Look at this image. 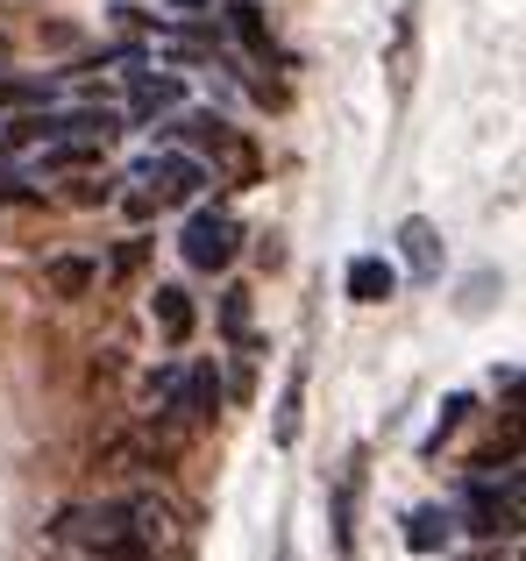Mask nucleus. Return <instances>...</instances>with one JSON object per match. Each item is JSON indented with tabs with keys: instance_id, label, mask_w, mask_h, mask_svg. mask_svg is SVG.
<instances>
[{
	"instance_id": "nucleus-1",
	"label": "nucleus",
	"mask_w": 526,
	"mask_h": 561,
	"mask_svg": "<svg viewBox=\"0 0 526 561\" xmlns=\"http://www.w3.org/2000/svg\"><path fill=\"white\" fill-rule=\"evenodd\" d=\"M50 540L85 561H150L128 526V497H100V505H65L50 519Z\"/></svg>"
},
{
	"instance_id": "nucleus-2",
	"label": "nucleus",
	"mask_w": 526,
	"mask_h": 561,
	"mask_svg": "<svg viewBox=\"0 0 526 561\" xmlns=\"http://www.w3.org/2000/svg\"><path fill=\"white\" fill-rule=\"evenodd\" d=\"M179 249H185V263H193V271H228V263H236V249H242V228L221 214V206H199V214L185 220Z\"/></svg>"
},
{
	"instance_id": "nucleus-3",
	"label": "nucleus",
	"mask_w": 526,
	"mask_h": 561,
	"mask_svg": "<svg viewBox=\"0 0 526 561\" xmlns=\"http://www.w3.org/2000/svg\"><path fill=\"white\" fill-rule=\"evenodd\" d=\"M470 512H477V534L484 540H499V534H519V469H505V483H491V477H477L470 483Z\"/></svg>"
},
{
	"instance_id": "nucleus-4",
	"label": "nucleus",
	"mask_w": 526,
	"mask_h": 561,
	"mask_svg": "<svg viewBox=\"0 0 526 561\" xmlns=\"http://www.w3.org/2000/svg\"><path fill=\"white\" fill-rule=\"evenodd\" d=\"M136 179H150V199H157V206H171V199H199L207 171H199V157H185V150H164V157H150V164H142Z\"/></svg>"
},
{
	"instance_id": "nucleus-5",
	"label": "nucleus",
	"mask_w": 526,
	"mask_h": 561,
	"mask_svg": "<svg viewBox=\"0 0 526 561\" xmlns=\"http://www.w3.org/2000/svg\"><path fill=\"white\" fill-rule=\"evenodd\" d=\"M128 526H136V540H142V554L150 561H164L171 548H179V512L164 505V497H128Z\"/></svg>"
},
{
	"instance_id": "nucleus-6",
	"label": "nucleus",
	"mask_w": 526,
	"mask_h": 561,
	"mask_svg": "<svg viewBox=\"0 0 526 561\" xmlns=\"http://www.w3.org/2000/svg\"><path fill=\"white\" fill-rule=\"evenodd\" d=\"M221 391H228V383H221V370H214V363H199L193 377H179V398H171L179 412H171V420H185V426H207L214 412H221Z\"/></svg>"
},
{
	"instance_id": "nucleus-7",
	"label": "nucleus",
	"mask_w": 526,
	"mask_h": 561,
	"mask_svg": "<svg viewBox=\"0 0 526 561\" xmlns=\"http://www.w3.org/2000/svg\"><path fill=\"white\" fill-rule=\"evenodd\" d=\"M93 285H100L93 256H50V263H43V291H50V299H85Z\"/></svg>"
},
{
	"instance_id": "nucleus-8",
	"label": "nucleus",
	"mask_w": 526,
	"mask_h": 561,
	"mask_svg": "<svg viewBox=\"0 0 526 561\" xmlns=\"http://www.w3.org/2000/svg\"><path fill=\"white\" fill-rule=\"evenodd\" d=\"M356 505H363V455H348L342 483H334V548H356Z\"/></svg>"
},
{
	"instance_id": "nucleus-9",
	"label": "nucleus",
	"mask_w": 526,
	"mask_h": 561,
	"mask_svg": "<svg viewBox=\"0 0 526 561\" xmlns=\"http://www.w3.org/2000/svg\"><path fill=\"white\" fill-rule=\"evenodd\" d=\"M391 291H399V271H391L385 256H356L348 263V299L356 306H385Z\"/></svg>"
},
{
	"instance_id": "nucleus-10",
	"label": "nucleus",
	"mask_w": 526,
	"mask_h": 561,
	"mask_svg": "<svg viewBox=\"0 0 526 561\" xmlns=\"http://www.w3.org/2000/svg\"><path fill=\"white\" fill-rule=\"evenodd\" d=\"M150 313H157V328H164L171 348L193 342V299H185L179 285H157V291H150Z\"/></svg>"
},
{
	"instance_id": "nucleus-11",
	"label": "nucleus",
	"mask_w": 526,
	"mask_h": 561,
	"mask_svg": "<svg viewBox=\"0 0 526 561\" xmlns=\"http://www.w3.org/2000/svg\"><path fill=\"white\" fill-rule=\"evenodd\" d=\"M399 249H405V263H413L420 277H442V234H434V220H405L399 228Z\"/></svg>"
},
{
	"instance_id": "nucleus-12",
	"label": "nucleus",
	"mask_w": 526,
	"mask_h": 561,
	"mask_svg": "<svg viewBox=\"0 0 526 561\" xmlns=\"http://www.w3.org/2000/svg\"><path fill=\"white\" fill-rule=\"evenodd\" d=\"M185 100V85L171 79V71H136V122H157V114H171Z\"/></svg>"
},
{
	"instance_id": "nucleus-13",
	"label": "nucleus",
	"mask_w": 526,
	"mask_h": 561,
	"mask_svg": "<svg viewBox=\"0 0 526 561\" xmlns=\"http://www.w3.org/2000/svg\"><path fill=\"white\" fill-rule=\"evenodd\" d=\"M448 540H456V519H448V512L420 505L413 519H405V548H413V554H442Z\"/></svg>"
},
{
	"instance_id": "nucleus-14",
	"label": "nucleus",
	"mask_w": 526,
	"mask_h": 561,
	"mask_svg": "<svg viewBox=\"0 0 526 561\" xmlns=\"http://www.w3.org/2000/svg\"><path fill=\"white\" fill-rule=\"evenodd\" d=\"M299 405H306V363H291L285 398H277V448H291V440H299Z\"/></svg>"
},
{
	"instance_id": "nucleus-15",
	"label": "nucleus",
	"mask_w": 526,
	"mask_h": 561,
	"mask_svg": "<svg viewBox=\"0 0 526 561\" xmlns=\"http://www.w3.org/2000/svg\"><path fill=\"white\" fill-rule=\"evenodd\" d=\"M43 100H50V79H8V71H0V107H8V114L43 107Z\"/></svg>"
},
{
	"instance_id": "nucleus-16",
	"label": "nucleus",
	"mask_w": 526,
	"mask_h": 561,
	"mask_svg": "<svg viewBox=\"0 0 526 561\" xmlns=\"http://www.w3.org/2000/svg\"><path fill=\"white\" fill-rule=\"evenodd\" d=\"M228 22H236V36L250 43V50H271V28H263V14L250 8V0H228Z\"/></svg>"
},
{
	"instance_id": "nucleus-17",
	"label": "nucleus",
	"mask_w": 526,
	"mask_h": 561,
	"mask_svg": "<svg viewBox=\"0 0 526 561\" xmlns=\"http://www.w3.org/2000/svg\"><path fill=\"white\" fill-rule=\"evenodd\" d=\"M391 93H413V22H399V50H391Z\"/></svg>"
},
{
	"instance_id": "nucleus-18",
	"label": "nucleus",
	"mask_w": 526,
	"mask_h": 561,
	"mask_svg": "<svg viewBox=\"0 0 526 561\" xmlns=\"http://www.w3.org/2000/svg\"><path fill=\"white\" fill-rule=\"evenodd\" d=\"M221 328H228L236 348H250V291H228L221 299Z\"/></svg>"
},
{
	"instance_id": "nucleus-19",
	"label": "nucleus",
	"mask_w": 526,
	"mask_h": 561,
	"mask_svg": "<svg viewBox=\"0 0 526 561\" xmlns=\"http://www.w3.org/2000/svg\"><path fill=\"white\" fill-rule=\"evenodd\" d=\"M462 412H470V398H442V420H434V434H427V455H434V448H442V440L462 426Z\"/></svg>"
},
{
	"instance_id": "nucleus-20",
	"label": "nucleus",
	"mask_w": 526,
	"mask_h": 561,
	"mask_svg": "<svg viewBox=\"0 0 526 561\" xmlns=\"http://www.w3.org/2000/svg\"><path fill=\"white\" fill-rule=\"evenodd\" d=\"M136 263H142V242H122V249H114V256H107V277H128V271H136Z\"/></svg>"
},
{
	"instance_id": "nucleus-21",
	"label": "nucleus",
	"mask_w": 526,
	"mask_h": 561,
	"mask_svg": "<svg viewBox=\"0 0 526 561\" xmlns=\"http://www.w3.org/2000/svg\"><path fill=\"white\" fill-rule=\"evenodd\" d=\"M0 57H8V43H0Z\"/></svg>"
}]
</instances>
